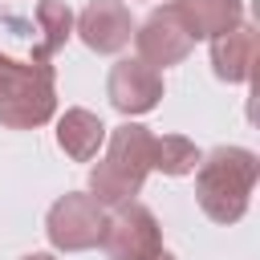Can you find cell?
<instances>
[{
    "mask_svg": "<svg viewBox=\"0 0 260 260\" xmlns=\"http://www.w3.org/2000/svg\"><path fill=\"white\" fill-rule=\"evenodd\" d=\"M73 24H77V37L93 53H118L134 37V16L122 0H93L81 8V16Z\"/></svg>",
    "mask_w": 260,
    "mask_h": 260,
    "instance_id": "8",
    "label": "cell"
},
{
    "mask_svg": "<svg viewBox=\"0 0 260 260\" xmlns=\"http://www.w3.org/2000/svg\"><path fill=\"white\" fill-rule=\"evenodd\" d=\"M191 41H211L244 20V0H175L171 4Z\"/></svg>",
    "mask_w": 260,
    "mask_h": 260,
    "instance_id": "9",
    "label": "cell"
},
{
    "mask_svg": "<svg viewBox=\"0 0 260 260\" xmlns=\"http://www.w3.org/2000/svg\"><path fill=\"white\" fill-rule=\"evenodd\" d=\"M106 93H110V106L126 118L134 114H150L162 98V73L154 65H146L142 57H126L110 69L106 77Z\"/></svg>",
    "mask_w": 260,
    "mask_h": 260,
    "instance_id": "6",
    "label": "cell"
},
{
    "mask_svg": "<svg viewBox=\"0 0 260 260\" xmlns=\"http://www.w3.org/2000/svg\"><path fill=\"white\" fill-rule=\"evenodd\" d=\"M211 65H215V77L223 81H248L252 77V65H256V28L252 24H236L219 37H211Z\"/></svg>",
    "mask_w": 260,
    "mask_h": 260,
    "instance_id": "10",
    "label": "cell"
},
{
    "mask_svg": "<svg viewBox=\"0 0 260 260\" xmlns=\"http://www.w3.org/2000/svg\"><path fill=\"white\" fill-rule=\"evenodd\" d=\"M260 175V158L244 146H215L207 158L195 167V199L207 219L215 223H236L248 211L252 187Z\"/></svg>",
    "mask_w": 260,
    "mask_h": 260,
    "instance_id": "2",
    "label": "cell"
},
{
    "mask_svg": "<svg viewBox=\"0 0 260 260\" xmlns=\"http://www.w3.org/2000/svg\"><path fill=\"white\" fill-rule=\"evenodd\" d=\"M102 142H106V126H102L98 114L73 106V110H65V114L57 118V146H61L73 162H89V158H98Z\"/></svg>",
    "mask_w": 260,
    "mask_h": 260,
    "instance_id": "11",
    "label": "cell"
},
{
    "mask_svg": "<svg viewBox=\"0 0 260 260\" xmlns=\"http://www.w3.org/2000/svg\"><path fill=\"white\" fill-rule=\"evenodd\" d=\"M24 260H57V256H49V252H28Z\"/></svg>",
    "mask_w": 260,
    "mask_h": 260,
    "instance_id": "14",
    "label": "cell"
},
{
    "mask_svg": "<svg viewBox=\"0 0 260 260\" xmlns=\"http://www.w3.org/2000/svg\"><path fill=\"white\" fill-rule=\"evenodd\" d=\"M57 114V85L49 61H12L0 53V126L37 130Z\"/></svg>",
    "mask_w": 260,
    "mask_h": 260,
    "instance_id": "3",
    "label": "cell"
},
{
    "mask_svg": "<svg viewBox=\"0 0 260 260\" xmlns=\"http://www.w3.org/2000/svg\"><path fill=\"white\" fill-rule=\"evenodd\" d=\"M150 171H154V134L138 122H122L110 130L106 154L89 171V191L102 207H118L142 191Z\"/></svg>",
    "mask_w": 260,
    "mask_h": 260,
    "instance_id": "1",
    "label": "cell"
},
{
    "mask_svg": "<svg viewBox=\"0 0 260 260\" xmlns=\"http://www.w3.org/2000/svg\"><path fill=\"white\" fill-rule=\"evenodd\" d=\"M199 150H195V142L191 138H183V134H162V138H154V171H162V175H171V179H179V175H191L195 167H199Z\"/></svg>",
    "mask_w": 260,
    "mask_h": 260,
    "instance_id": "13",
    "label": "cell"
},
{
    "mask_svg": "<svg viewBox=\"0 0 260 260\" xmlns=\"http://www.w3.org/2000/svg\"><path fill=\"white\" fill-rule=\"evenodd\" d=\"M150 260H175V256H171V252H158V256H150Z\"/></svg>",
    "mask_w": 260,
    "mask_h": 260,
    "instance_id": "15",
    "label": "cell"
},
{
    "mask_svg": "<svg viewBox=\"0 0 260 260\" xmlns=\"http://www.w3.org/2000/svg\"><path fill=\"white\" fill-rule=\"evenodd\" d=\"M134 45H138V57L154 69H167V65H179L187 53H191V32L183 28V20L175 16V8H158L150 12L142 24H134Z\"/></svg>",
    "mask_w": 260,
    "mask_h": 260,
    "instance_id": "7",
    "label": "cell"
},
{
    "mask_svg": "<svg viewBox=\"0 0 260 260\" xmlns=\"http://www.w3.org/2000/svg\"><path fill=\"white\" fill-rule=\"evenodd\" d=\"M98 244L110 260H150L162 252V232L154 211L130 199V203H118L114 215H106Z\"/></svg>",
    "mask_w": 260,
    "mask_h": 260,
    "instance_id": "4",
    "label": "cell"
},
{
    "mask_svg": "<svg viewBox=\"0 0 260 260\" xmlns=\"http://www.w3.org/2000/svg\"><path fill=\"white\" fill-rule=\"evenodd\" d=\"M37 24H41V45L32 53V61H49L73 32V12L65 0H41L37 4Z\"/></svg>",
    "mask_w": 260,
    "mask_h": 260,
    "instance_id": "12",
    "label": "cell"
},
{
    "mask_svg": "<svg viewBox=\"0 0 260 260\" xmlns=\"http://www.w3.org/2000/svg\"><path fill=\"white\" fill-rule=\"evenodd\" d=\"M102 223H106V211L93 195H81V191H69L61 195L53 207H49V219H45V236L57 252H85V248H98L102 240Z\"/></svg>",
    "mask_w": 260,
    "mask_h": 260,
    "instance_id": "5",
    "label": "cell"
}]
</instances>
